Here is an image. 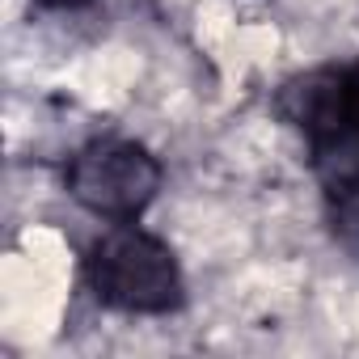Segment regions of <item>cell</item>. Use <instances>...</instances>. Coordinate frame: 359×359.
<instances>
[{
    "label": "cell",
    "instance_id": "obj_1",
    "mask_svg": "<svg viewBox=\"0 0 359 359\" xmlns=\"http://www.w3.org/2000/svg\"><path fill=\"white\" fill-rule=\"evenodd\" d=\"M279 110L309 144L334 233L346 245H359V64L287 81Z\"/></svg>",
    "mask_w": 359,
    "mask_h": 359
},
{
    "label": "cell",
    "instance_id": "obj_2",
    "mask_svg": "<svg viewBox=\"0 0 359 359\" xmlns=\"http://www.w3.org/2000/svg\"><path fill=\"white\" fill-rule=\"evenodd\" d=\"M89 283L102 304L123 313H169L182 304V271L165 241L135 224L106 233L89 250Z\"/></svg>",
    "mask_w": 359,
    "mask_h": 359
},
{
    "label": "cell",
    "instance_id": "obj_4",
    "mask_svg": "<svg viewBox=\"0 0 359 359\" xmlns=\"http://www.w3.org/2000/svg\"><path fill=\"white\" fill-rule=\"evenodd\" d=\"M39 5H47V9H81L89 0H39Z\"/></svg>",
    "mask_w": 359,
    "mask_h": 359
},
{
    "label": "cell",
    "instance_id": "obj_3",
    "mask_svg": "<svg viewBox=\"0 0 359 359\" xmlns=\"http://www.w3.org/2000/svg\"><path fill=\"white\" fill-rule=\"evenodd\" d=\"M161 187V165L144 144L93 140L68 165V195L110 220L140 216Z\"/></svg>",
    "mask_w": 359,
    "mask_h": 359
}]
</instances>
